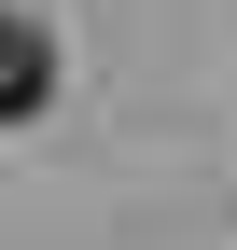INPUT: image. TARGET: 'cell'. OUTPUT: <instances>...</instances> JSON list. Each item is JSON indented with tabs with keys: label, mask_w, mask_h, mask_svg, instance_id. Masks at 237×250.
Wrapping results in <instances>:
<instances>
[{
	"label": "cell",
	"mask_w": 237,
	"mask_h": 250,
	"mask_svg": "<svg viewBox=\"0 0 237 250\" xmlns=\"http://www.w3.org/2000/svg\"><path fill=\"white\" fill-rule=\"evenodd\" d=\"M42 98H56V42H42L28 14H0V125H28Z\"/></svg>",
	"instance_id": "1"
}]
</instances>
